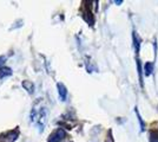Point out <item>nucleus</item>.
Returning <instances> with one entry per match:
<instances>
[{"instance_id":"obj_6","label":"nucleus","mask_w":158,"mask_h":142,"mask_svg":"<svg viewBox=\"0 0 158 142\" xmlns=\"http://www.w3.org/2000/svg\"><path fill=\"white\" fill-rule=\"evenodd\" d=\"M23 85L27 89V91H28V93H32L33 91V85L30 83V82H24V83H23Z\"/></svg>"},{"instance_id":"obj_4","label":"nucleus","mask_w":158,"mask_h":142,"mask_svg":"<svg viewBox=\"0 0 158 142\" xmlns=\"http://www.w3.org/2000/svg\"><path fill=\"white\" fill-rule=\"evenodd\" d=\"M11 74H12V71H11V69L10 68H1L0 69V78L6 77V76H10Z\"/></svg>"},{"instance_id":"obj_2","label":"nucleus","mask_w":158,"mask_h":142,"mask_svg":"<svg viewBox=\"0 0 158 142\" xmlns=\"http://www.w3.org/2000/svg\"><path fill=\"white\" fill-rule=\"evenodd\" d=\"M18 136L17 131H6L0 136V142H13Z\"/></svg>"},{"instance_id":"obj_1","label":"nucleus","mask_w":158,"mask_h":142,"mask_svg":"<svg viewBox=\"0 0 158 142\" xmlns=\"http://www.w3.org/2000/svg\"><path fill=\"white\" fill-rule=\"evenodd\" d=\"M65 137V131L63 129H57L54 130L52 134L48 137V142H60Z\"/></svg>"},{"instance_id":"obj_7","label":"nucleus","mask_w":158,"mask_h":142,"mask_svg":"<svg viewBox=\"0 0 158 142\" xmlns=\"http://www.w3.org/2000/svg\"><path fill=\"white\" fill-rule=\"evenodd\" d=\"M5 59H6V58H5L4 56H1V57H0V61H5ZM1 63H2V62H0V65H1Z\"/></svg>"},{"instance_id":"obj_3","label":"nucleus","mask_w":158,"mask_h":142,"mask_svg":"<svg viewBox=\"0 0 158 142\" xmlns=\"http://www.w3.org/2000/svg\"><path fill=\"white\" fill-rule=\"evenodd\" d=\"M58 89H59V95H60V97H61V100H63V101H65L66 95H67V91H66L65 87L59 83V84H58Z\"/></svg>"},{"instance_id":"obj_5","label":"nucleus","mask_w":158,"mask_h":142,"mask_svg":"<svg viewBox=\"0 0 158 142\" xmlns=\"http://www.w3.org/2000/svg\"><path fill=\"white\" fill-rule=\"evenodd\" d=\"M152 69H153V64L152 63H146L145 64V75L146 76H150L152 72Z\"/></svg>"}]
</instances>
